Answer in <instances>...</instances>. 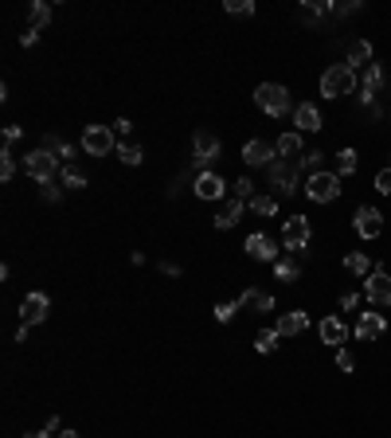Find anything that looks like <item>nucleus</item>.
<instances>
[{"label": "nucleus", "mask_w": 391, "mask_h": 438, "mask_svg": "<svg viewBox=\"0 0 391 438\" xmlns=\"http://www.w3.org/2000/svg\"><path fill=\"white\" fill-rule=\"evenodd\" d=\"M255 102H258V110H263V114L282 118V114L289 110V90H286L282 83H263V86L255 90Z\"/></svg>", "instance_id": "obj_1"}, {"label": "nucleus", "mask_w": 391, "mask_h": 438, "mask_svg": "<svg viewBox=\"0 0 391 438\" xmlns=\"http://www.w3.org/2000/svg\"><path fill=\"white\" fill-rule=\"evenodd\" d=\"M352 86H356V71L352 67H329L321 75V94L325 98H344V94H352Z\"/></svg>", "instance_id": "obj_2"}, {"label": "nucleus", "mask_w": 391, "mask_h": 438, "mask_svg": "<svg viewBox=\"0 0 391 438\" xmlns=\"http://www.w3.org/2000/svg\"><path fill=\"white\" fill-rule=\"evenodd\" d=\"M306 196L313 203H332L340 196V177H337V172H309Z\"/></svg>", "instance_id": "obj_3"}, {"label": "nucleus", "mask_w": 391, "mask_h": 438, "mask_svg": "<svg viewBox=\"0 0 391 438\" xmlns=\"http://www.w3.org/2000/svg\"><path fill=\"white\" fill-rule=\"evenodd\" d=\"M114 145H118V137H114L110 126H86V129H83V149H86V157H110Z\"/></svg>", "instance_id": "obj_4"}, {"label": "nucleus", "mask_w": 391, "mask_h": 438, "mask_svg": "<svg viewBox=\"0 0 391 438\" xmlns=\"http://www.w3.org/2000/svg\"><path fill=\"white\" fill-rule=\"evenodd\" d=\"M309 239H313V231H309V219L306 215H294V219H286V223H282V247H286V251H306L309 247Z\"/></svg>", "instance_id": "obj_5"}, {"label": "nucleus", "mask_w": 391, "mask_h": 438, "mask_svg": "<svg viewBox=\"0 0 391 438\" xmlns=\"http://www.w3.org/2000/svg\"><path fill=\"white\" fill-rule=\"evenodd\" d=\"M55 160H59V157H52L47 149H35V153H28V157H24V172L32 180H40V184H52V180H55Z\"/></svg>", "instance_id": "obj_6"}, {"label": "nucleus", "mask_w": 391, "mask_h": 438, "mask_svg": "<svg viewBox=\"0 0 391 438\" xmlns=\"http://www.w3.org/2000/svg\"><path fill=\"white\" fill-rule=\"evenodd\" d=\"M212 160H219V137H212V134H200L192 137V165L196 169H207Z\"/></svg>", "instance_id": "obj_7"}, {"label": "nucleus", "mask_w": 391, "mask_h": 438, "mask_svg": "<svg viewBox=\"0 0 391 438\" xmlns=\"http://www.w3.org/2000/svg\"><path fill=\"white\" fill-rule=\"evenodd\" d=\"M364 294H368V302H372V305H391V274L383 266H375L372 274H368Z\"/></svg>", "instance_id": "obj_8"}, {"label": "nucleus", "mask_w": 391, "mask_h": 438, "mask_svg": "<svg viewBox=\"0 0 391 438\" xmlns=\"http://www.w3.org/2000/svg\"><path fill=\"white\" fill-rule=\"evenodd\" d=\"M352 227H356V235L360 239H375L383 231V215H380V208H356V215H352Z\"/></svg>", "instance_id": "obj_9"}, {"label": "nucleus", "mask_w": 391, "mask_h": 438, "mask_svg": "<svg viewBox=\"0 0 391 438\" xmlns=\"http://www.w3.org/2000/svg\"><path fill=\"white\" fill-rule=\"evenodd\" d=\"M47 309H52L47 294H40V290H35V294H28L24 302H20V321H24V325H40V321L47 317Z\"/></svg>", "instance_id": "obj_10"}, {"label": "nucleus", "mask_w": 391, "mask_h": 438, "mask_svg": "<svg viewBox=\"0 0 391 438\" xmlns=\"http://www.w3.org/2000/svg\"><path fill=\"white\" fill-rule=\"evenodd\" d=\"M266 172H270V184L278 188V196H294V192H298V169H294V165H278V160H274Z\"/></svg>", "instance_id": "obj_11"}, {"label": "nucleus", "mask_w": 391, "mask_h": 438, "mask_svg": "<svg viewBox=\"0 0 391 438\" xmlns=\"http://www.w3.org/2000/svg\"><path fill=\"white\" fill-rule=\"evenodd\" d=\"M247 254H251L255 262H278V259H282L278 247H274V239L263 235V231H255V235L247 239Z\"/></svg>", "instance_id": "obj_12"}, {"label": "nucleus", "mask_w": 391, "mask_h": 438, "mask_svg": "<svg viewBox=\"0 0 391 438\" xmlns=\"http://www.w3.org/2000/svg\"><path fill=\"white\" fill-rule=\"evenodd\" d=\"M274 153H278V149H274L270 141H258V137L243 145V160H247V165H255V169H258V165H266V169H270V165H274V160H270Z\"/></svg>", "instance_id": "obj_13"}, {"label": "nucleus", "mask_w": 391, "mask_h": 438, "mask_svg": "<svg viewBox=\"0 0 391 438\" xmlns=\"http://www.w3.org/2000/svg\"><path fill=\"white\" fill-rule=\"evenodd\" d=\"M383 86V63H368L364 67V78H360V98H364V106H372L375 102V90Z\"/></svg>", "instance_id": "obj_14"}, {"label": "nucleus", "mask_w": 391, "mask_h": 438, "mask_svg": "<svg viewBox=\"0 0 391 438\" xmlns=\"http://www.w3.org/2000/svg\"><path fill=\"white\" fill-rule=\"evenodd\" d=\"M383 328H387L383 313H360V321H356V337H360V341H375V337H383Z\"/></svg>", "instance_id": "obj_15"}, {"label": "nucleus", "mask_w": 391, "mask_h": 438, "mask_svg": "<svg viewBox=\"0 0 391 438\" xmlns=\"http://www.w3.org/2000/svg\"><path fill=\"white\" fill-rule=\"evenodd\" d=\"M309 328V313L294 309V313H282L278 317V337H298V333H306Z\"/></svg>", "instance_id": "obj_16"}, {"label": "nucleus", "mask_w": 391, "mask_h": 438, "mask_svg": "<svg viewBox=\"0 0 391 438\" xmlns=\"http://www.w3.org/2000/svg\"><path fill=\"white\" fill-rule=\"evenodd\" d=\"M368 63H372V43L368 40H352L349 47H344V67H368Z\"/></svg>", "instance_id": "obj_17"}, {"label": "nucleus", "mask_w": 391, "mask_h": 438, "mask_svg": "<svg viewBox=\"0 0 391 438\" xmlns=\"http://www.w3.org/2000/svg\"><path fill=\"white\" fill-rule=\"evenodd\" d=\"M223 192H227L223 177H215V172H200V180H196V196H200V200H219Z\"/></svg>", "instance_id": "obj_18"}, {"label": "nucleus", "mask_w": 391, "mask_h": 438, "mask_svg": "<svg viewBox=\"0 0 391 438\" xmlns=\"http://www.w3.org/2000/svg\"><path fill=\"white\" fill-rule=\"evenodd\" d=\"M317 328H321V341H325V345H332V348H340L344 341H349V328H344V321H340V317H325Z\"/></svg>", "instance_id": "obj_19"}, {"label": "nucleus", "mask_w": 391, "mask_h": 438, "mask_svg": "<svg viewBox=\"0 0 391 438\" xmlns=\"http://www.w3.org/2000/svg\"><path fill=\"white\" fill-rule=\"evenodd\" d=\"M294 122H298V129H306V134H317V129H321V110H317L313 102H301V106L294 110Z\"/></svg>", "instance_id": "obj_20"}, {"label": "nucleus", "mask_w": 391, "mask_h": 438, "mask_svg": "<svg viewBox=\"0 0 391 438\" xmlns=\"http://www.w3.org/2000/svg\"><path fill=\"white\" fill-rule=\"evenodd\" d=\"M40 149H47L52 157L59 153V160L75 165V145H71V141H63V137H55V134H43V145H40Z\"/></svg>", "instance_id": "obj_21"}, {"label": "nucleus", "mask_w": 391, "mask_h": 438, "mask_svg": "<svg viewBox=\"0 0 391 438\" xmlns=\"http://www.w3.org/2000/svg\"><path fill=\"white\" fill-rule=\"evenodd\" d=\"M274 274H278V282H298L301 278V262L294 259V254H282V259L274 262Z\"/></svg>", "instance_id": "obj_22"}, {"label": "nucleus", "mask_w": 391, "mask_h": 438, "mask_svg": "<svg viewBox=\"0 0 391 438\" xmlns=\"http://www.w3.org/2000/svg\"><path fill=\"white\" fill-rule=\"evenodd\" d=\"M239 215H243V200H227V203H223V211L215 215V227H219V231H231V227L239 223Z\"/></svg>", "instance_id": "obj_23"}, {"label": "nucleus", "mask_w": 391, "mask_h": 438, "mask_svg": "<svg viewBox=\"0 0 391 438\" xmlns=\"http://www.w3.org/2000/svg\"><path fill=\"white\" fill-rule=\"evenodd\" d=\"M28 20H32V32H43V28L52 24V4L32 0V4H28Z\"/></svg>", "instance_id": "obj_24"}, {"label": "nucleus", "mask_w": 391, "mask_h": 438, "mask_svg": "<svg viewBox=\"0 0 391 438\" xmlns=\"http://www.w3.org/2000/svg\"><path fill=\"white\" fill-rule=\"evenodd\" d=\"M239 302H243V305H255L258 313H274V297H270V294H263L258 286H251L247 294L239 297Z\"/></svg>", "instance_id": "obj_25"}, {"label": "nucleus", "mask_w": 391, "mask_h": 438, "mask_svg": "<svg viewBox=\"0 0 391 438\" xmlns=\"http://www.w3.org/2000/svg\"><path fill=\"white\" fill-rule=\"evenodd\" d=\"M329 12H332V4H325V0H306V4L298 8V16L306 20V24H317V20L329 16Z\"/></svg>", "instance_id": "obj_26"}, {"label": "nucleus", "mask_w": 391, "mask_h": 438, "mask_svg": "<svg viewBox=\"0 0 391 438\" xmlns=\"http://www.w3.org/2000/svg\"><path fill=\"white\" fill-rule=\"evenodd\" d=\"M274 149H278V157H298L301 153V134H282Z\"/></svg>", "instance_id": "obj_27"}, {"label": "nucleus", "mask_w": 391, "mask_h": 438, "mask_svg": "<svg viewBox=\"0 0 391 438\" xmlns=\"http://www.w3.org/2000/svg\"><path fill=\"white\" fill-rule=\"evenodd\" d=\"M247 203L255 215H278V200H274V196H251Z\"/></svg>", "instance_id": "obj_28"}, {"label": "nucleus", "mask_w": 391, "mask_h": 438, "mask_svg": "<svg viewBox=\"0 0 391 438\" xmlns=\"http://www.w3.org/2000/svg\"><path fill=\"white\" fill-rule=\"evenodd\" d=\"M278 328H263V333H258V337H255V348H258V353H274V348H278Z\"/></svg>", "instance_id": "obj_29"}, {"label": "nucleus", "mask_w": 391, "mask_h": 438, "mask_svg": "<svg viewBox=\"0 0 391 438\" xmlns=\"http://www.w3.org/2000/svg\"><path fill=\"white\" fill-rule=\"evenodd\" d=\"M337 172L340 177H352V172H356V149H340L337 153Z\"/></svg>", "instance_id": "obj_30"}, {"label": "nucleus", "mask_w": 391, "mask_h": 438, "mask_svg": "<svg viewBox=\"0 0 391 438\" xmlns=\"http://www.w3.org/2000/svg\"><path fill=\"white\" fill-rule=\"evenodd\" d=\"M63 184H67V188H86L83 169H78V165H63Z\"/></svg>", "instance_id": "obj_31"}, {"label": "nucleus", "mask_w": 391, "mask_h": 438, "mask_svg": "<svg viewBox=\"0 0 391 438\" xmlns=\"http://www.w3.org/2000/svg\"><path fill=\"white\" fill-rule=\"evenodd\" d=\"M118 160L129 165V169H137V165H141V149H137V145H118Z\"/></svg>", "instance_id": "obj_32"}, {"label": "nucleus", "mask_w": 391, "mask_h": 438, "mask_svg": "<svg viewBox=\"0 0 391 438\" xmlns=\"http://www.w3.org/2000/svg\"><path fill=\"white\" fill-rule=\"evenodd\" d=\"M239 309H243V302H219V305H215V321H219V325H227Z\"/></svg>", "instance_id": "obj_33"}, {"label": "nucleus", "mask_w": 391, "mask_h": 438, "mask_svg": "<svg viewBox=\"0 0 391 438\" xmlns=\"http://www.w3.org/2000/svg\"><path fill=\"white\" fill-rule=\"evenodd\" d=\"M344 270H349V274H368V254L352 251L349 259H344Z\"/></svg>", "instance_id": "obj_34"}, {"label": "nucleus", "mask_w": 391, "mask_h": 438, "mask_svg": "<svg viewBox=\"0 0 391 438\" xmlns=\"http://www.w3.org/2000/svg\"><path fill=\"white\" fill-rule=\"evenodd\" d=\"M12 177H16V157L4 145V153H0V180H12Z\"/></svg>", "instance_id": "obj_35"}, {"label": "nucleus", "mask_w": 391, "mask_h": 438, "mask_svg": "<svg viewBox=\"0 0 391 438\" xmlns=\"http://www.w3.org/2000/svg\"><path fill=\"white\" fill-rule=\"evenodd\" d=\"M227 12L231 16H251V12H255V0H227Z\"/></svg>", "instance_id": "obj_36"}, {"label": "nucleus", "mask_w": 391, "mask_h": 438, "mask_svg": "<svg viewBox=\"0 0 391 438\" xmlns=\"http://www.w3.org/2000/svg\"><path fill=\"white\" fill-rule=\"evenodd\" d=\"M337 368L340 372H352V368H356V356H352L349 348H337Z\"/></svg>", "instance_id": "obj_37"}, {"label": "nucleus", "mask_w": 391, "mask_h": 438, "mask_svg": "<svg viewBox=\"0 0 391 438\" xmlns=\"http://www.w3.org/2000/svg\"><path fill=\"white\" fill-rule=\"evenodd\" d=\"M375 192H380V196H391V169L375 172Z\"/></svg>", "instance_id": "obj_38"}, {"label": "nucleus", "mask_w": 391, "mask_h": 438, "mask_svg": "<svg viewBox=\"0 0 391 438\" xmlns=\"http://www.w3.org/2000/svg\"><path fill=\"white\" fill-rule=\"evenodd\" d=\"M251 196H255V184H251V180L243 177V180H239V184H235V200H243V203H247Z\"/></svg>", "instance_id": "obj_39"}, {"label": "nucleus", "mask_w": 391, "mask_h": 438, "mask_svg": "<svg viewBox=\"0 0 391 438\" xmlns=\"http://www.w3.org/2000/svg\"><path fill=\"white\" fill-rule=\"evenodd\" d=\"M321 160H325V153H317V149H313V153H306V157H301V165L317 172V165H321Z\"/></svg>", "instance_id": "obj_40"}, {"label": "nucleus", "mask_w": 391, "mask_h": 438, "mask_svg": "<svg viewBox=\"0 0 391 438\" xmlns=\"http://www.w3.org/2000/svg\"><path fill=\"white\" fill-rule=\"evenodd\" d=\"M43 200H52V203H59V200H63V192L55 188V180H52V184H43Z\"/></svg>", "instance_id": "obj_41"}, {"label": "nucleus", "mask_w": 391, "mask_h": 438, "mask_svg": "<svg viewBox=\"0 0 391 438\" xmlns=\"http://www.w3.org/2000/svg\"><path fill=\"white\" fill-rule=\"evenodd\" d=\"M20 134H24V129H20V126H4V145L20 141Z\"/></svg>", "instance_id": "obj_42"}, {"label": "nucleus", "mask_w": 391, "mask_h": 438, "mask_svg": "<svg viewBox=\"0 0 391 438\" xmlns=\"http://www.w3.org/2000/svg\"><path fill=\"white\" fill-rule=\"evenodd\" d=\"M356 305H360V294H344V297H340V309H356Z\"/></svg>", "instance_id": "obj_43"}, {"label": "nucleus", "mask_w": 391, "mask_h": 438, "mask_svg": "<svg viewBox=\"0 0 391 438\" xmlns=\"http://www.w3.org/2000/svg\"><path fill=\"white\" fill-rule=\"evenodd\" d=\"M20 43H24V47H35V43H40V32H32V28H28V32L20 35Z\"/></svg>", "instance_id": "obj_44"}, {"label": "nucleus", "mask_w": 391, "mask_h": 438, "mask_svg": "<svg viewBox=\"0 0 391 438\" xmlns=\"http://www.w3.org/2000/svg\"><path fill=\"white\" fill-rule=\"evenodd\" d=\"M356 8H360L356 0H349V4H340V8H332V12H337V16H352V12H356Z\"/></svg>", "instance_id": "obj_45"}, {"label": "nucleus", "mask_w": 391, "mask_h": 438, "mask_svg": "<svg viewBox=\"0 0 391 438\" xmlns=\"http://www.w3.org/2000/svg\"><path fill=\"white\" fill-rule=\"evenodd\" d=\"M59 438H78V430H59Z\"/></svg>", "instance_id": "obj_46"}, {"label": "nucleus", "mask_w": 391, "mask_h": 438, "mask_svg": "<svg viewBox=\"0 0 391 438\" xmlns=\"http://www.w3.org/2000/svg\"><path fill=\"white\" fill-rule=\"evenodd\" d=\"M24 438H52L47 430H35V434H24Z\"/></svg>", "instance_id": "obj_47"}]
</instances>
